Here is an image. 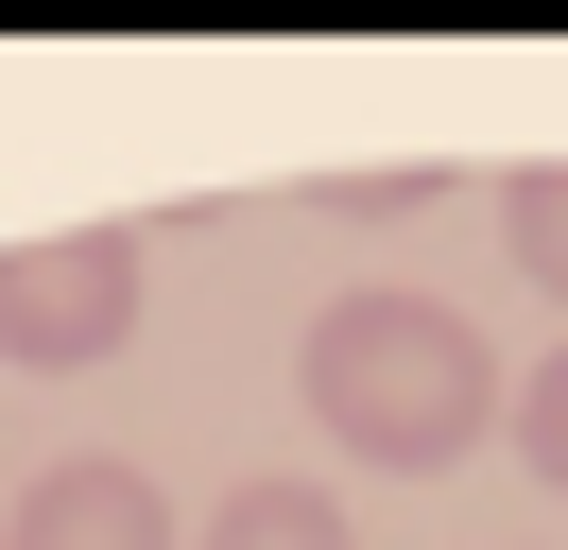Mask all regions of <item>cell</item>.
<instances>
[{"label": "cell", "mask_w": 568, "mask_h": 550, "mask_svg": "<svg viewBox=\"0 0 568 550\" xmlns=\"http://www.w3.org/2000/svg\"><path fill=\"white\" fill-rule=\"evenodd\" d=\"M311 430L345 447V465H396V481H430V465H465V447L517 412V378H499V344L465 327V309H430V293H396V275H362V293H327L311 309Z\"/></svg>", "instance_id": "1"}, {"label": "cell", "mask_w": 568, "mask_h": 550, "mask_svg": "<svg viewBox=\"0 0 568 550\" xmlns=\"http://www.w3.org/2000/svg\"><path fill=\"white\" fill-rule=\"evenodd\" d=\"M155 293V241L139 224H52V241H0V361L18 378H87L139 344Z\"/></svg>", "instance_id": "2"}, {"label": "cell", "mask_w": 568, "mask_h": 550, "mask_svg": "<svg viewBox=\"0 0 568 550\" xmlns=\"http://www.w3.org/2000/svg\"><path fill=\"white\" fill-rule=\"evenodd\" d=\"M499 430H517V447H534V481L568 499V344H551V361L517 378V412H499Z\"/></svg>", "instance_id": "6"}, {"label": "cell", "mask_w": 568, "mask_h": 550, "mask_svg": "<svg viewBox=\"0 0 568 550\" xmlns=\"http://www.w3.org/2000/svg\"><path fill=\"white\" fill-rule=\"evenodd\" d=\"M0 550H190V516L155 499V465H121V447H70V465H36V481H18Z\"/></svg>", "instance_id": "3"}, {"label": "cell", "mask_w": 568, "mask_h": 550, "mask_svg": "<svg viewBox=\"0 0 568 550\" xmlns=\"http://www.w3.org/2000/svg\"><path fill=\"white\" fill-rule=\"evenodd\" d=\"M190 550H362V533H345V499H311V481H242Z\"/></svg>", "instance_id": "4"}, {"label": "cell", "mask_w": 568, "mask_h": 550, "mask_svg": "<svg viewBox=\"0 0 568 550\" xmlns=\"http://www.w3.org/2000/svg\"><path fill=\"white\" fill-rule=\"evenodd\" d=\"M499 241H517V275H534V293L568 309V155H551V172H517V190H499Z\"/></svg>", "instance_id": "5"}]
</instances>
